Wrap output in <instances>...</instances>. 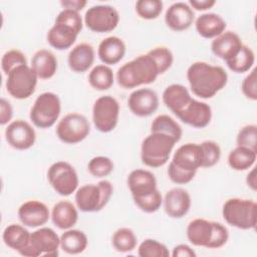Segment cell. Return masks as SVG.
<instances>
[{
  "label": "cell",
  "mask_w": 257,
  "mask_h": 257,
  "mask_svg": "<svg viewBox=\"0 0 257 257\" xmlns=\"http://www.w3.org/2000/svg\"><path fill=\"white\" fill-rule=\"evenodd\" d=\"M257 157V152L237 146L228 155V164L235 171H246L253 167Z\"/></svg>",
  "instance_id": "cell-32"
},
{
  "label": "cell",
  "mask_w": 257,
  "mask_h": 257,
  "mask_svg": "<svg viewBox=\"0 0 257 257\" xmlns=\"http://www.w3.org/2000/svg\"><path fill=\"white\" fill-rule=\"evenodd\" d=\"M148 54L153 58L155 61L159 73L163 74L165 73L173 64L174 56L172 51L166 47V46H158L153 49H151Z\"/></svg>",
  "instance_id": "cell-39"
},
{
  "label": "cell",
  "mask_w": 257,
  "mask_h": 257,
  "mask_svg": "<svg viewBox=\"0 0 257 257\" xmlns=\"http://www.w3.org/2000/svg\"><path fill=\"white\" fill-rule=\"evenodd\" d=\"M246 184L252 190L256 191L257 189V179H256V168H252L246 177Z\"/></svg>",
  "instance_id": "cell-53"
},
{
  "label": "cell",
  "mask_w": 257,
  "mask_h": 257,
  "mask_svg": "<svg viewBox=\"0 0 257 257\" xmlns=\"http://www.w3.org/2000/svg\"><path fill=\"white\" fill-rule=\"evenodd\" d=\"M160 75L153 58L147 53L121 65L116 72L117 83L123 88H135L154 82Z\"/></svg>",
  "instance_id": "cell-2"
},
{
  "label": "cell",
  "mask_w": 257,
  "mask_h": 257,
  "mask_svg": "<svg viewBox=\"0 0 257 257\" xmlns=\"http://www.w3.org/2000/svg\"><path fill=\"white\" fill-rule=\"evenodd\" d=\"M18 218L20 222L30 228H38L45 225L50 217L48 207L37 200L24 202L18 209Z\"/></svg>",
  "instance_id": "cell-15"
},
{
  "label": "cell",
  "mask_w": 257,
  "mask_h": 257,
  "mask_svg": "<svg viewBox=\"0 0 257 257\" xmlns=\"http://www.w3.org/2000/svg\"><path fill=\"white\" fill-rule=\"evenodd\" d=\"M138 255L141 257H168L170 252L165 244L149 238L139 245Z\"/></svg>",
  "instance_id": "cell-37"
},
{
  "label": "cell",
  "mask_w": 257,
  "mask_h": 257,
  "mask_svg": "<svg viewBox=\"0 0 257 257\" xmlns=\"http://www.w3.org/2000/svg\"><path fill=\"white\" fill-rule=\"evenodd\" d=\"M88 82L90 86L96 90H106L110 88L114 82L112 69L105 64L95 65L88 74Z\"/></svg>",
  "instance_id": "cell-34"
},
{
  "label": "cell",
  "mask_w": 257,
  "mask_h": 257,
  "mask_svg": "<svg viewBox=\"0 0 257 257\" xmlns=\"http://www.w3.org/2000/svg\"><path fill=\"white\" fill-rule=\"evenodd\" d=\"M13 116V108L11 103L4 97L0 99V123L1 125H5L11 122Z\"/></svg>",
  "instance_id": "cell-49"
},
{
  "label": "cell",
  "mask_w": 257,
  "mask_h": 257,
  "mask_svg": "<svg viewBox=\"0 0 257 257\" xmlns=\"http://www.w3.org/2000/svg\"><path fill=\"white\" fill-rule=\"evenodd\" d=\"M60 247V237L57 233L48 227H40L30 235L28 247L22 256H57Z\"/></svg>",
  "instance_id": "cell-11"
},
{
  "label": "cell",
  "mask_w": 257,
  "mask_h": 257,
  "mask_svg": "<svg viewBox=\"0 0 257 257\" xmlns=\"http://www.w3.org/2000/svg\"><path fill=\"white\" fill-rule=\"evenodd\" d=\"M163 203L165 212L169 217L180 219L190 211L192 200L187 190L177 187L166 193Z\"/></svg>",
  "instance_id": "cell-18"
},
{
  "label": "cell",
  "mask_w": 257,
  "mask_h": 257,
  "mask_svg": "<svg viewBox=\"0 0 257 257\" xmlns=\"http://www.w3.org/2000/svg\"><path fill=\"white\" fill-rule=\"evenodd\" d=\"M192 98L188 88L180 83H173L167 86L162 95L164 104L175 115L180 113L189 104Z\"/></svg>",
  "instance_id": "cell-24"
},
{
  "label": "cell",
  "mask_w": 257,
  "mask_h": 257,
  "mask_svg": "<svg viewBox=\"0 0 257 257\" xmlns=\"http://www.w3.org/2000/svg\"><path fill=\"white\" fill-rule=\"evenodd\" d=\"M195 20V13L185 2L173 3L166 11L165 22L173 31H184L191 27Z\"/></svg>",
  "instance_id": "cell-19"
},
{
  "label": "cell",
  "mask_w": 257,
  "mask_h": 257,
  "mask_svg": "<svg viewBox=\"0 0 257 257\" xmlns=\"http://www.w3.org/2000/svg\"><path fill=\"white\" fill-rule=\"evenodd\" d=\"M37 79L38 76L31 66L20 65L7 74L6 90L16 99H26L34 93Z\"/></svg>",
  "instance_id": "cell-7"
},
{
  "label": "cell",
  "mask_w": 257,
  "mask_h": 257,
  "mask_svg": "<svg viewBox=\"0 0 257 257\" xmlns=\"http://www.w3.org/2000/svg\"><path fill=\"white\" fill-rule=\"evenodd\" d=\"M5 139L11 148L25 151L35 144L36 133L28 121L15 119L8 123L5 130Z\"/></svg>",
  "instance_id": "cell-13"
},
{
  "label": "cell",
  "mask_w": 257,
  "mask_h": 257,
  "mask_svg": "<svg viewBox=\"0 0 257 257\" xmlns=\"http://www.w3.org/2000/svg\"><path fill=\"white\" fill-rule=\"evenodd\" d=\"M112 193L113 186L107 180H101L97 184H86L75 191V205L81 212H98L107 205Z\"/></svg>",
  "instance_id": "cell-3"
},
{
  "label": "cell",
  "mask_w": 257,
  "mask_h": 257,
  "mask_svg": "<svg viewBox=\"0 0 257 257\" xmlns=\"http://www.w3.org/2000/svg\"><path fill=\"white\" fill-rule=\"evenodd\" d=\"M163 6L164 4L160 0H139L136 3V11L141 18L153 20L160 16Z\"/></svg>",
  "instance_id": "cell-38"
},
{
  "label": "cell",
  "mask_w": 257,
  "mask_h": 257,
  "mask_svg": "<svg viewBox=\"0 0 257 257\" xmlns=\"http://www.w3.org/2000/svg\"><path fill=\"white\" fill-rule=\"evenodd\" d=\"M243 94L251 100L257 99V73L256 68H253L249 74L243 79L241 84Z\"/></svg>",
  "instance_id": "cell-47"
},
{
  "label": "cell",
  "mask_w": 257,
  "mask_h": 257,
  "mask_svg": "<svg viewBox=\"0 0 257 257\" xmlns=\"http://www.w3.org/2000/svg\"><path fill=\"white\" fill-rule=\"evenodd\" d=\"M88 244L87 236L83 231L67 229L60 236V248L67 254L75 255L82 253Z\"/></svg>",
  "instance_id": "cell-31"
},
{
  "label": "cell",
  "mask_w": 257,
  "mask_h": 257,
  "mask_svg": "<svg viewBox=\"0 0 257 257\" xmlns=\"http://www.w3.org/2000/svg\"><path fill=\"white\" fill-rule=\"evenodd\" d=\"M51 220L61 230L71 229L78 220L77 207L69 201H59L52 208Z\"/></svg>",
  "instance_id": "cell-28"
},
{
  "label": "cell",
  "mask_w": 257,
  "mask_h": 257,
  "mask_svg": "<svg viewBox=\"0 0 257 257\" xmlns=\"http://www.w3.org/2000/svg\"><path fill=\"white\" fill-rule=\"evenodd\" d=\"M83 21L89 30L105 33L115 29L119 22V14L113 6L94 5L86 10Z\"/></svg>",
  "instance_id": "cell-12"
},
{
  "label": "cell",
  "mask_w": 257,
  "mask_h": 257,
  "mask_svg": "<svg viewBox=\"0 0 257 257\" xmlns=\"http://www.w3.org/2000/svg\"><path fill=\"white\" fill-rule=\"evenodd\" d=\"M222 215L224 220L235 228L241 230L255 229L257 205L253 200L231 198L224 203Z\"/></svg>",
  "instance_id": "cell-5"
},
{
  "label": "cell",
  "mask_w": 257,
  "mask_h": 257,
  "mask_svg": "<svg viewBox=\"0 0 257 257\" xmlns=\"http://www.w3.org/2000/svg\"><path fill=\"white\" fill-rule=\"evenodd\" d=\"M47 180L52 189L60 196H69L78 189V176L67 162L53 163L47 171Z\"/></svg>",
  "instance_id": "cell-8"
},
{
  "label": "cell",
  "mask_w": 257,
  "mask_h": 257,
  "mask_svg": "<svg viewBox=\"0 0 257 257\" xmlns=\"http://www.w3.org/2000/svg\"><path fill=\"white\" fill-rule=\"evenodd\" d=\"M200 145L203 151V168L215 166L221 158L220 146L213 141H204Z\"/></svg>",
  "instance_id": "cell-44"
},
{
  "label": "cell",
  "mask_w": 257,
  "mask_h": 257,
  "mask_svg": "<svg viewBox=\"0 0 257 257\" xmlns=\"http://www.w3.org/2000/svg\"><path fill=\"white\" fill-rule=\"evenodd\" d=\"M30 66L38 78L49 79L56 73L57 59L51 51L47 49H40L32 56Z\"/></svg>",
  "instance_id": "cell-29"
},
{
  "label": "cell",
  "mask_w": 257,
  "mask_h": 257,
  "mask_svg": "<svg viewBox=\"0 0 257 257\" xmlns=\"http://www.w3.org/2000/svg\"><path fill=\"white\" fill-rule=\"evenodd\" d=\"M177 142L161 133L148 135L141 147V159L144 165L150 168H160L167 164Z\"/></svg>",
  "instance_id": "cell-4"
},
{
  "label": "cell",
  "mask_w": 257,
  "mask_h": 257,
  "mask_svg": "<svg viewBox=\"0 0 257 257\" xmlns=\"http://www.w3.org/2000/svg\"><path fill=\"white\" fill-rule=\"evenodd\" d=\"M229 239L228 229L222 223L214 221V232L209 249H218L223 247Z\"/></svg>",
  "instance_id": "cell-48"
},
{
  "label": "cell",
  "mask_w": 257,
  "mask_h": 257,
  "mask_svg": "<svg viewBox=\"0 0 257 257\" xmlns=\"http://www.w3.org/2000/svg\"><path fill=\"white\" fill-rule=\"evenodd\" d=\"M90 133L87 118L80 113L70 112L64 115L56 125L57 138L65 144L74 145L82 142Z\"/></svg>",
  "instance_id": "cell-10"
},
{
  "label": "cell",
  "mask_w": 257,
  "mask_h": 257,
  "mask_svg": "<svg viewBox=\"0 0 257 257\" xmlns=\"http://www.w3.org/2000/svg\"><path fill=\"white\" fill-rule=\"evenodd\" d=\"M176 116L193 127L203 128L212 119V109L208 103L192 98L189 104Z\"/></svg>",
  "instance_id": "cell-16"
},
{
  "label": "cell",
  "mask_w": 257,
  "mask_h": 257,
  "mask_svg": "<svg viewBox=\"0 0 257 257\" xmlns=\"http://www.w3.org/2000/svg\"><path fill=\"white\" fill-rule=\"evenodd\" d=\"M242 45V40L237 33L233 31H224L214 38L211 43V50L217 57L226 62L238 53Z\"/></svg>",
  "instance_id": "cell-20"
},
{
  "label": "cell",
  "mask_w": 257,
  "mask_h": 257,
  "mask_svg": "<svg viewBox=\"0 0 257 257\" xmlns=\"http://www.w3.org/2000/svg\"><path fill=\"white\" fill-rule=\"evenodd\" d=\"M61 101L56 93L47 91L38 95L30 109L29 117L39 128L51 127L59 117Z\"/></svg>",
  "instance_id": "cell-6"
},
{
  "label": "cell",
  "mask_w": 257,
  "mask_h": 257,
  "mask_svg": "<svg viewBox=\"0 0 257 257\" xmlns=\"http://www.w3.org/2000/svg\"><path fill=\"white\" fill-rule=\"evenodd\" d=\"M127 186L133 198L149 195L158 189L155 175L152 172L143 169H137L130 173L127 177Z\"/></svg>",
  "instance_id": "cell-22"
},
{
  "label": "cell",
  "mask_w": 257,
  "mask_h": 257,
  "mask_svg": "<svg viewBox=\"0 0 257 257\" xmlns=\"http://www.w3.org/2000/svg\"><path fill=\"white\" fill-rule=\"evenodd\" d=\"M30 235L31 233L24 226L10 224L4 229L2 238L6 246L17 251L20 255H23L28 247Z\"/></svg>",
  "instance_id": "cell-30"
},
{
  "label": "cell",
  "mask_w": 257,
  "mask_h": 257,
  "mask_svg": "<svg viewBox=\"0 0 257 257\" xmlns=\"http://www.w3.org/2000/svg\"><path fill=\"white\" fill-rule=\"evenodd\" d=\"M151 133L165 134L173 138L177 143L183 136L182 126L168 114H160L154 118L151 124Z\"/></svg>",
  "instance_id": "cell-33"
},
{
  "label": "cell",
  "mask_w": 257,
  "mask_h": 257,
  "mask_svg": "<svg viewBox=\"0 0 257 257\" xmlns=\"http://www.w3.org/2000/svg\"><path fill=\"white\" fill-rule=\"evenodd\" d=\"M214 232V221L204 218L193 219L187 226L186 234L191 244L210 248Z\"/></svg>",
  "instance_id": "cell-21"
},
{
  "label": "cell",
  "mask_w": 257,
  "mask_h": 257,
  "mask_svg": "<svg viewBox=\"0 0 257 257\" xmlns=\"http://www.w3.org/2000/svg\"><path fill=\"white\" fill-rule=\"evenodd\" d=\"M95 52L92 45L88 43H79L75 45L68 53L67 63L69 68L77 73L87 71L93 64Z\"/></svg>",
  "instance_id": "cell-23"
},
{
  "label": "cell",
  "mask_w": 257,
  "mask_h": 257,
  "mask_svg": "<svg viewBox=\"0 0 257 257\" xmlns=\"http://www.w3.org/2000/svg\"><path fill=\"white\" fill-rule=\"evenodd\" d=\"M187 79L191 91L198 97L208 99L225 87L228 81L226 70L219 65L196 61L187 69Z\"/></svg>",
  "instance_id": "cell-1"
},
{
  "label": "cell",
  "mask_w": 257,
  "mask_h": 257,
  "mask_svg": "<svg viewBox=\"0 0 257 257\" xmlns=\"http://www.w3.org/2000/svg\"><path fill=\"white\" fill-rule=\"evenodd\" d=\"M119 117V103L111 95L98 97L92 106V121L100 133H109L117 124Z\"/></svg>",
  "instance_id": "cell-9"
},
{
  "label": "cell",
  "mask_w": 257,
  "mask_h": 257,
  "mask_svg": "<svg viewBox=\"0 0 257 257\" xmlns=\"http://www.w3.org/2000/svg\"><path fill=\"white\" fill-rule=\"evenodd\" d=\"M196 173L197 172H190V171L183 170V169L177 167L172 162L169 164L168 176H169L170 180L172 182H174L175 184L185 185V184L190 183L194 179Z\"/></svg>",
  "instance_id": "cell-46"
},
{
  "label": "cell",
  "mask_w": 257,
  "mask_h": 257,
  "mask_svg": "<svg viewBox=\"0 0 257 257\" xmlns=\"http://www.w3.org/2000/svg\"><path fill=\"white\" fill-rule=\"evenodd\" d=\"M196 252L187 244H179L173 248L174 257H196Z\"/></svg>",
  "instance_id": "cell-50"
},
{
  "label": "cell",
  "mask_w": 257,
  "mask_h": 257,
  "mask_svg": "<svg viewBox=\"0 0 257 257\" xmlns=\"http://www.w3.org/2000/svg\"><path fill=\"white\" fill-rule=\"evenodd\" d=\"M159 102L160 100L157 92L151 88L136 89L127 98L130 110L140 117L152 115L158 109Z\"/></svg>",
  "instance_id": "cell-14"
},
{
  "label": "cell",
  "mask_w": 257,
  "mask_h": 257,
  "mask_svg": "<svg viewBox=\"0 0 257 257\" xmlns=\"http://www.w3.org/2000/svg\"><path fill=\"white\" fill-rule=\"evenodd\" d=\"M125 54V44L117 36H108L102 39L97 48V56L105 65L118 63Z\"/></svg>",
  "instance_id": "cell-25"
},
{
  "label": "cell",
  "mask_w": 257,
  "mask_h": 257,
  "mask_svg": "<svg viewBox=\"0 0 257 257\" xmlns=\"http://www.w3.org/2000/svg\"><path fill=\"white\" fill-rule=\"evenodd\" d=\"M171 162L183 170L197 172L199 168H203V151L201 145L195 143L182 145L175 152Z\"/></svg>",
  "instance_id": "cell-17"
},
{
  "label": "cell",
  "mask_w": 257,
  "mask_h": 257,
  "mask_svg": "<svg viewBox=\"0 0 257 257\" xmlns=\"http://www.w3.org/2000/svg\"><path fill=\"white\" fill-rule=\"evenodd\" d=\"M216 4L215 0H190L189 5L192 9L198 11H205L211 9Z\"/></svg>",
  "instance_id": "cell-51"
},
{
  "label": "cell",
  "mask_w": 257,
  "mask_h": 257,
  "mask_svg": "<svg viewBox=\"0 0 257 257\" xmlns=\"http://www.w3.org/2000/svg\"><path fill=\"white\" fill-rule=\"evenodd\" d=\"M78 34L72 27L55 21L47 32V41L51 47L57 50H65L72 46Z\"/></svg>",
  "instance_id": "cell-26"
},
{
  "label": "cell",
  "mask_w": 257,
  "mask_h": 257,
  "mask_svg": "<svg viewBox=\"0 0 257 257\" xmlns=\"http://www.w3.org/2000/svg\"><path fill=\"white\" fill-rule=\"evenodd\" d=\"M61 6L63 9H71L74 11H81L87 4V1L85 0H64L60 1Z\"/></svg>",
  "instance_id": "cell-52"
},
{
  "label": "cell",
  "mask_w": 257,
  "mask_h": 257,
  "mask_svg": "<svg viewBox=\"0 0 257 257\" xmlns=\"http://www.w3.org/2000/svg\"><path fill=\"white\" fill-rule=\"evenodd\" d=\"M111 243L113 248L120 253H127L133 251L138 243L135 232L126 227L117 229L111 237Z\"/></svg>",
  "instance_id": "cell-36"
},
{
  "label": "cell",
  "mask_w": 257,
  "mask_h": 257,
  "mask_svg": "<svg viewBox=\"0 0 257 257\" xmlns=\"http://www.w3.org/2000/svg\"><path fill=\"white\" fill-rule=\"evenodd\" d=\"M87 170L91 176L95 178H103L113 171V162L108 157L97 156L88 162Z\"/></svg>",
  "instance_id": "cell-40"
},
{
  "label": "cell",
  "mask_w": 257,
  "mask_h": 257,
  "mask_svg": "<svg viewBox=\"0 0 257 257\" xmlns=\"http://www.w3.org/2000/svg\"><path fill=\"white\" fill-rule=\"evenodd\" d=\"M27 64L25 54L18 49H11L6 51L1 59V67L3 72L7 75L14 68Z\"/></svg>",
  "instance_id": "cell-42"
},
{
  "label": "cell",
  "mask_w": 257,
  "mask_h": 257,
  "mask_svg": "<svg viewBox=\"0 0 257 257\" xmlns=\"http://www.w3.org/2000/svg\"><path fill=\"white\" fill-rule=\"evenodd\" d=\"M55 21L64 23V24L72 27L78 33H80V31L82 30L83 21H82V18L80 16L79 12H77V11H74L71 9H63L57 14Z\"/></svg>",
  "instance_id": "cell-45"
},
{
  "label": "cell",
  "mask_w": 257,
  "mask_h": 257,
  "mask_svg": "<svg viewBox=\"0 0 257 257\" xmlns=\"http://www.w3.org/2000/svg\"><path fill=\"white\" fill-rule=\"evenodd\" d=\"M237 146L245 147L257 152V125L247 124L243 126L236 138Z\"/></svg>",
  "instance_id": "cell-43"
},
{
  "label": "cell",
  "mask_w": 257,
  "mask_h": 257,
  "mask_svg": "<svg viewBox=\"0 0 257 257\" xmlns=\"http://www.w3.org/2000/svg\"><path fill=\"white\" fill-rule=\"evenodd\" d=\"M255 62V54L247 45H242L238 53L231 59L226 61L230 70L236 73H244L249 71Z\"/></svg>",
  "instance_id": "cell-35"
},
{
  "label": "cell",
  "mask_w": 257,
  "mask_h": 257,
  "mask_svg": "<svg viewBox=\"0 0 257 257\" xmlns=\"http://www.w3.org/2000/svg\"><path fill=\"white\" fill-rule=\"evenodd\" d=\"M196 30L204 38H216L226 29V21L216 13H203L195 21Z\"/></svg>",
  "instance_id": "cell-27"
},
{
  "label": "cell",
  "mask_w": 257,
  "mask_h": 257,
  "mask_svg": "<svg viewBox=\"0 0 257 257\" xmlns=\"http://www.w3.org/2000/svg\"><path fill=\"white\" fill-rule=\"evenodd\" d=\"M133 199L135 204L145 213H155L163 204V197L158 189L149 195Z\"/></svg>",
  "instance_id": "cell-41"
}]
</instances>
